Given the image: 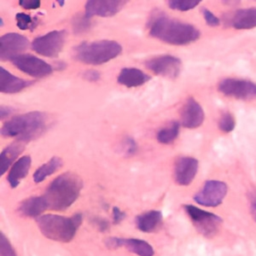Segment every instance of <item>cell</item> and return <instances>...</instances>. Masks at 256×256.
I'll use <instances>...</instances> for the list:
<instances>
[{
  "mask_svg": "<svg viewBox=\"0 0 256 256\" xmlns=\"http://www.w3.org/2000/svg\"><path fill=\"white\" fill-rule=\"evenodd\" d=\"M18 4L27 10H35L41 6V2L39 0H20Z\"/></svg>",
  "mask_w": 256,
  "mask_h": 256,
  "instance_id": "33",
  "label": "cell"
},
{
  "mask_svg": "<svg viewBox=\"0 0 256 256\" xmlns=\"http://www.w3.org/2000/svg\"><path fill=\"white\" fill-rule=\"evenodd\" d=\"M121 145H122V151L126 156H132L137 152V143L130 136L125 137Z\"/></svg>",
  "mask_w": 256,
  "mask_h": 256,
  "instance_id": "31",
  "label": "cell"
},
{
  "mask_svg": "<svg viewBox=\"0 0 256 256\" xmlns=\"http://www.w3.org/2000/svg\"><path fill=\"white\" fill-rule=\"evenodd\" d=\"M148 28L152 37L171 45H187L197 41L201 35L194 25L171 18L164 13L151 16Z\"/></svg>",
  "mask_w": 256,
  "mask_h": 256,
  "instance_id": "1",
  "label": "cell"
},
{
  "mask_svg": "<svg viewBox=\"0 0 256 256\" xmlns=\"http://www.w3.org/2000/svg\"><path fill=\"white\" fill-rule=\"evenodd\" d=\"M236 125V120L233 116L232 113L226 111L223 112L218 120V128L224 132V133H229L234 130Z\"/></svg>",
  "mask_w": 256,
  "mask_h": 256,
  "instance_id": "27",
  "label": "cell"
},
{
  "mask_svg": "<svg viewBox=\"0 0 256 256\" xmlns=\"http://www.w3.org/2000/svg\"><path fill=\"white\" fill-rule=\"evenodd\" d=\"M11 113H12V109L10 107L4 106V105L0 106V117H1V119H4L5 117L9 116Z\"/></svg>",
  "mask_w": 256,
  "mask_h": 256,
  "instance_id": "38",
  "label": "cell"
},
{
  "mask_svg": "<svg viewBox=\"0 0 256 256\" xmlns=\"http://www.w3.org/2000/svg\"><path fill=\"white\" fill-rule=\"evenodd\" d=\"M180 123L178 121H171L167 126L161 128L156 135L157 141L161 144H170L176 140L179 135Z\"/></svg>",
  "mask_w": 256,
  "mask_h": 256,
  "instance_id": "25",
  "label": "cell"
},
{
  "mask_svg": "<svg viewBox=\"0 0 256 256\" xmlns=\"http://www.w3.org/2000/svg\"><path fill=\"white\" fill-rule=\"evenodd\" d=\"M198 160L190 156L179 157L175 162L174 179L180 186H188L195 179L198 172Z\"/></svg>",
  "mask_w": 256,
  "mask_h": 256,
  "instance_id": "15",
  "label": "cell"
},
{
  "mask_svg": "<svg viewBox=\"0 0 256 256\" xmlns=\"http://www.w3.org/2000/svg\"><path fill=\"white\" fill-rule=\"evenodd\" d=\"M218 91L227 97L239 100H251L256 98V84L246 79H222L218 83Z\"/></svg>",
  "mask_w": 256,
  "mask_h": 256,
  "instance_id": "9",
  "label": "cell"
},
{
  "mask_svg": "<svg viewBox=\"0 0 256 256\" xmlns=\"http://www.w3.org/2000/svg\"><path fill=\"white\" fill-rule=\"evenodd\" d=\"M126 217V213L124 211H122L120 208L118 207H113L112 209V220L114 224H119L121 223Z\"/></svg>",
  "mask_w": 256,
  "mask_h": 256,
  "instance_id": "34",
  "label": "cell"
},
{
  "mask_svg": "<svg viewBox=\"0 0 256 256\" xmlns=\"http://www.w3.org/2000/svg\"><path fill=\"white\" fill-rule=\"evenodd\" d=\"M183 209L196 230L204 237L211 238L218 233L222 224L220 216L191 204L184 205Z\"/></svg>",
  "mask_w": 256,
  "mask_h": 256,
  "instance_id": "6",
  "label": "cell"
},
{
  "mask_svg": "<svg viewBox=\"0 0 256 256\" xmlns=\"http://www.w3.org/2000/svg\"><path fill=\"white\" fill-rule=\"evenodd\" d=\"M122 46L114 40L82 42L74 48V58L89 65H101L118 57Z\"/></svg>",
  "mask_w": 256,
  "mask_h": 256,
  "instance_id": "5",
  "label": "cell"
},
{
  "mask_svg": "<svg viewBox=\"0 0 256 256\" xmlns=\"http://www.w3.org/2000/svg\"><path fill=\"white\" fill-rule=\"evenodd\" d=\"M168 6L177 11H189L194 9L196 6L200 4L199 1H191V0H169L167 2Z\"/></svg>",
  "mask_w": 256,
  "mask_h": 256,
  "instance_id": "29",
  "label": "cell"
},
{
  "mask_svg": "<svg viewBox=\"0 0 256 256\" xmlns=\"http://www.w3.org/2000/svg\"><path fill=\"white\" fill-rule=\"evenodd\" d=\"M29 46V40L26 36L10 32L0 37V59L12 60L16 56H19Z\"/></svg>",
  "mask_w": 256,
  "mask_h": 256,
  "instance_id": "12",
  "label": "cell"
},
{
  "mask_svg": "<svg viewBox=\"0 0 256 256\" xmlns=\"http://www.w3.org/2000/svg\"><path fill=\"white\" fill-rule=\"evenodd\" d=\"M82 219L81 213H76L69 217L57 214H43L36 219V222L40 232L46 238L68 243L75 237L81 226Z\"/></svg>",
  "mask_w": 256,
  "mask_h": 256,
  "instance_id": "4",
  "label": "cell"
},
{
  "mask_svg": "<svg viewBox=\"0 0 256 256\" xmlns=\"http://www.w3.org/2000/svg\"><path fill=\"white\" fill-rule=\"evenodd\" d=\"M126 3L122 0H90L85 3L84 15L89 19L93 16L111 17L116 15Z\"/></svg>",
  "mask_w": 256,
  "mask_h": 256,
  "instance_id": "14",
  "label": "cell"
},
{
  "mask_svg": "<svg viewBox=\"0 0 256 256\" xmlns=\"http://www.w3.org/2000/svg\"><path fill=\"white\" fill-rule=\"evenodd\" d=\"M230 25L237 30H247L256 27V7L236 10L229 20Z\"/></svg>",
  "mask_w": 256,
  "mask_h": 256,
  "instance_id": "20",
  "label": "cell"
},
{
  "mask_svg": "<svg viewBox=\"0 0 256 256\" xmlns=\"http://www.w3.org/2000/svg\"><path fill=\"white\" fill-rule=\"evenodd\" d=\"M228 192L227 184L220 180H208L202 188L193 196V200L205 207L219 206Z\"/></svg>",
  "mask_w": 256,
  "mask_h": 256,
  "instance_id": "8",
  "label": "cell"
},
{
  "mask_svg": "<svg viewBox=\"0 0 256 256\" xmlns=\"http://www.w3.org/2000/svg\"><path fill=\"white\" fill-rule=\"evenodd\" d=\"M0 256H17L12 244L8 240V238L1 233L0 239Z\"/></svg>",
  "mask_w": 256,
  "mask_h": 256,
  "instance_id": "30",
  "label": "cell"
},
{
  "mask_svg": "<svg viewBox=\"0 0 256 256\" xmlns=\"http://www.w3.org/2000/svg\"><path fill=\"white\" fill-rule=\"evenodd\" d=\"M32 81L24 80L13 74H11L4 67L0 69V91L5 94H14L18 93L28 86L32 85Z\"/></svg>",
  "mask_w": 256,
  "mask_h": 256,
  "instance_id": "18",
  "label": "cell"
},
{
  "mask_svg": "<svg viewBox=\"0 0 256 256\" xmlns=\"http://www.w3.org/2000/svg\"><path fill=\"white\" fill-rule=\"evenodd\" d=\"M93 224H95L100 231H106L109 228V223L106 219L101 217H94L92 220Z\"/></svg>",
  "mask_w": 256,
  "mask_h": 256,
  "instance_id": "37",
  "label": "cell"
},
{
  "mask_svg": "<svg viewBox=\"0 0 256 256\" xmlns=\"http://www.w3.org/2000/svg\"><path fill=\"white\" fill-rule=\"evenodd\" d=\"M15 20L17 27L20 30H33L38 24L36 18H33L26 13H17L15 15Z\"/></svg>",
  "mask_w": 256,
  "mask_h": 256,
  "instance_id": "26",
  "label": "cell"
},
{
  "mask_svg": "<svg viewBox=\"0 0 256 256\" xmlns=\"http://www.w3.org/2000/svg\"><path fill=\"white\" fill-rule=\"evenodd\" d=\"M202 15H203V18H204L207 25H209L211 27H216L220 24V19L213 12H211L209 9L203 8L202 9Z\"/></svg>",
  "mask_w": 256,
  "mask_h": 256,
  "instance_id": "32",
  "label": "cell"
},
{
  "mask_svg": "<svg viewBox=\"0 0 256 256\" xmlns=\"http://www.w3.org/2000/svg\"><path fill=\"white\" fill-rule=\"evenodd\" d=\"M66 40V31L53 30L44 35L36 37L31 44L32 50L37 54L49 58L59 55Z\"/></svg>",
  "mask_w": 256,
  "mask_h": 256,
  "instance_id": "7",
  "label": "cell"
},
{
  "mask_svg": "<svg viewBox=\"0 0 256 256\" xmlns=\"http://www.w3.org/2000/svg\"><path fill=\"white\" fill-rule=\"evenodd\" d=\"M17 210L21 216L37 219L48 210V205L43 195L32 196L21 201Z\"/></svg>",
  "mask_w": 256,
  "mask_h": 256,
  "instance_id": "17",
  "label": "cell"
},
{
  "mask_svg": "<svg viewBox=\"0 0 256 256\" xmlns=\"http://www.w3.org/2000/svg\"><path fill=\"white\" fill-rule=\"evenodd\" d=\"M63 165V161L60 157L54 156L50 158L47 162L39 166L33 173V180L35 183H41L46 178L54 174L56 171H58Z\"/></svg>",
  "mask_w": 256,
  "mask_h": 256,
  "instance_id": "24",
  "label": "cell"
},
{
  "mask_svg": "<svg viewBox=\"0 0 256 256\" xmlns=\"http://www.w3.org/2000/svg\"><path fill=\"white\" fill-rule=\"evenodd\" d=\"M205 114L200 103L193 97L187 98L180 112L181 125L187 129H196L204 122Z\"/></svg>",
  "mask_w": 256,
  "mask_h": 256,
  "instance_id": "16",
  "label": "cell"
},
{
  "mask_svg": "<svg viewBox=\"0 0 256 256\" xmlns=\"http://www.w3.org/2000/svg\"><path fill=\"white\" fill-rule=\"evenodd\" d=\"M82 188L83 180L79 175L73 172H65L50 182L43 197L47 202L48 209L64 211L75 203Z\"/></svg>",
  "mask_w": 256,
  "mask_h": 256,
  "instance_id": "2",
  "label": "cell"
},
{
  "mask_svg": "<svg viewBox=\"0 0 256 256\" xmlns=\"http://www.w3.org/2000/svg\"><path fill=\"white\" fill-rule=\"evenodd\" d=\"M145 66L156 75L175 79L181 72L182 62L173 55H158L146 60Z\"/></svg>",
  "mask_w": 256,
  "mask_h": 256,
  "instance_id": "11",
  "label": "cell"
},
{
  "mask_svg": "<svg viewBox=\"0 0 256 256\" xmlns=\"http://www.w3.org/2000/svg\"><path fill=\"white\" fill-rule=\"evenodd\" d=\"M91 25H92L91 20L87 18L84 14L77 15L72 20V28L76 34H81L89 31V29L91 28Z\"/></svg>",
  "mask_w": 256,
  "mask_h": 256,
  "instance_id": "28",
  "label": "cell"
},
{
  "mask_svg": "<svg viewBox=\"0 0 256 256\" xmlns=\"http://www.w3.org/2000/svg\"><path fill=\"white\" fill-rule=\"evenodd\" d=\"M25 149V143L17 140L5 147L1 152V175H3L20 157Z\"/></svg>",
  "mask_w": 256,
  "mask_h": 256,
  "instance_id": "23",
  "label": "cell"
},
{
  "mask_svg": "<svg viewBox=\"0 0 256 256\" xmlns=\"http://www.w3.org/2000/svg\"><path fill=\"white\" fill-rule=\"evenodd\" d=\"M249 207L251 215L256 222V191L249 193Z\"/></svg>",
  "mask_w": 256,
  "mask_h": 256,
  "instance_id": "36",
  "label": "cell"
},
{
  "mask_svg": "<svg viewBox=\"0 0 256 256\" xmlns=\"http://www.w3.org/2000/svg\"><path fill=\"white\" fill-rule=\"evenodd\" d=\"M47 123L48 117L44 112H27L4 122L1 135L3 137H15L17 140L27 143L40 137L47 130Z\"/></svg>",
  "mask_w": 256,
  "mask_h": 256,
  "instance_id": "3",
  "label": "cell"
},
{
  "mask_svg": "<svg viewBox=\"0 0 256 256\" xmlns=\"http://www.w3.org/2000/svg\"><path fill=\"white\" fill-rule=\"evenodd\" d=\"M162 212L159 210H149L135 217V225L138 230L144 233L156 231L162 224Z\"/></svg>",
  "mask_w": 256,
  "mask_h": 256,
  "instance_id": "21",
  "label": "cell"
},
{
  "mask_svg": "<svg viewBox=\"0 0 256 256\" xmlns=\"http://www.w3.org/2000/svg\"><path fill=\"white\" fill-rule=\"evenodd\" d=\"M31 157L29 155L21 156L11 167L7 175V182L11 188H16L22 179L29 173L31 167Z\"/></svg>",
  "mask_w": 256,
  "mask_h": 256,
  "instance_id": "22",
  "label": "cell"
},
{
  "mask_svg": "<svg viewBox=\"0 0 256 256\" xmlns=\"http://www.w3.org/2000/svg\"><path fill=\"white\" fill-rule=\"evenodd\" d=\"M150 80V76L142 70L134 67H125L120 70L117 82L127 88L139 87Z\"/></svg>",
  "mask_w": 256,
  "mask_h": 256,
  "instance_id": "19",
  "label": "cell"
},
{
  "mask_svg": "<svg viewBox=\"0 0 256 256\" xmlns=\"http://www.w3.org/2000/svg\"><path fill=\"white\" fill-rule=\"evenodd\" d=\"M105 244L108 248L116 249L124 247L137 256H154V248L151 244L143 239L138 238H119L111 237L106 239Z\"/></svg>",
  "mask_w": 256,
  "mask_h": 256,
  "instance_id": "13",
  "label": "cell"
},
{
  "mask_svg": "<svg viewBox=\"0 0 256 256\" xmlns=\"http://www.w3.org/2000/svg\"><path fill=\"white\" fill-rule=\"evenodd\" d=\"M82 77L90 82H96L100 79V73L96 70H87L83 73Z\"/></svg>",
  "mask_w": 256,
  "mask_h": 256,
  "instance_id": "35",
  "label": "cell"
},
{
  "mask_svg": "<svg viewBox=\"0 0 256 256\" xmlns=\"http://www.w3.org/2000/svg\"><path fill=\"white\" fill-rule=\"evenodd\" d=\"M11 62L17 69L34 78H43L53 72L52 65L31 54H21L13 58Z\"/></svg>",
  "mask_w": 256,
  "mask_h": 256,
  "instance_id": "10",
  "label": "cell"
}]
</instances>
